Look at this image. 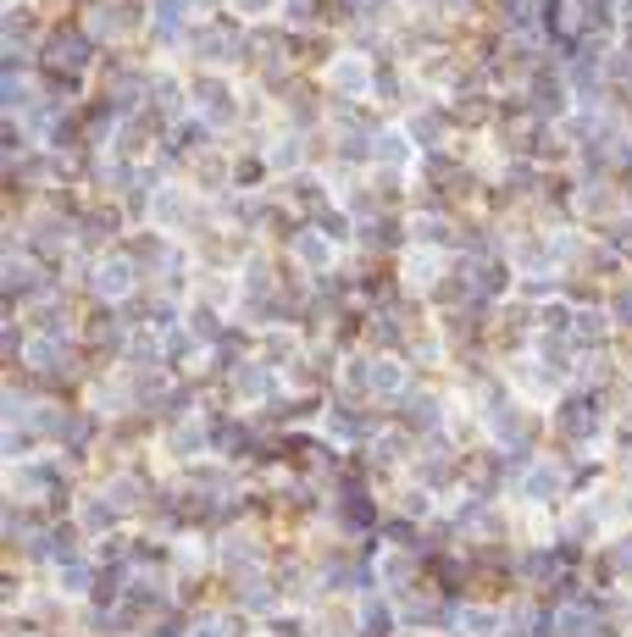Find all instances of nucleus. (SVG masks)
Here are the masks:
<instances>
[{
    "label": "nucleus",
    "instance_id": "obj_3",
    "mask_svg": "<svg viewBox=\"0 0 632 637\" xmlns=\"http://www.w3.org/2000/svg\"><path fill=\"white\" fill-rule=\"evenodd\" d=\"M295 255H300L306 266H328V239H322V233H300V239H295Z\"/></svg>",
    "mask_w": 632,
    "mask_h": 637
},
{
    "label": "nucleus",
    "instance_id": "obj_2",
    "mask_svg": "<svg viewBox=\"0 0 632 637\" xmlns=\"http://www.w3.org/2000/svg\"><path fill=\"white\" fill-rule=\"evenodd\" d=\"M128 283H134V266H128V260H106V266H101V278H95V289H101L106 300H117Z\"/></svg>",
    "mask_w": 632,
    "mask_h": 637
},
{
    "label": "nucleus",
    "instance_id": "obj_1",
    "mask_svg": "<svg viewBox=\"0 0 632 637\" xmlns=\"http://www.w3.org/2000/svg\"><path fill=\"white\" fill-rule=\"evenodd\" d=\"M328 83L338 89V95H367V83H372V61L367 56H338L328 67Z\"/></svg>",
    "mask_w": 632,
    "mask_h": 637
}]
</instances>
